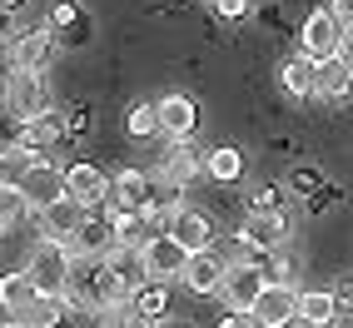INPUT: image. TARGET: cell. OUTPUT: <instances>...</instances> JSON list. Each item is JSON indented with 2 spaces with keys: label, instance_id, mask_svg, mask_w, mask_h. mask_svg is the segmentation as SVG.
Instances as JSON below:
<instances>
[{
  "label": "cell",
  "instance_id": "1",
  "mask_svg": "<svg viewBox=\"0 0 353 328\" xmlns=\"http://www.w3.org/2000/svg\"><path fill=\"white\" fill-rule=\"evenodd\" d=\"M26 274H30L35 294L65 298L70 274H75V254H70V244H65V239H40V244L30 249V259H26Z\"/></svg>",
  "mask_w": 353,
  "mask_h": 328
},
{
  "label": "cell",
  "instance_id": "2",
  "mask_svg": "<svg viewBox=\"0 0 353 328\" xmlns=\"http://www.w3.org/2000/svg\"><path fill=\"white\" fill-rule=\"evenodd\" d=\"M6 110L15 114L20 125H35L40 114L55 110L50 85L40 80V70H15V75H10V85H6Z\"/></svg>",
  "mask_w": 353,
  "mask_h": 328
},
{
  "label": "cell",
  "instance_id": "3",
  "mask_svg": "<svg viewBox=\"0 0 353 328\" xmlns=\"http://www.w3.org/2000/svg\"><path fill=\"white\" fill-rule=\"evenodd\" d=\"M259 328H289L299 323V289L294 284H264V294L254 298Z\"/></svg>",
  "mask_w": 353,
  "mask_h": 328
},
{
  "label": "cell",
  "instance_id": "4",
  "mask_svg": "<svg viewBox=\"0 0 353 328\" xmlns=\"http://www.w3.org/2000/svg\"><path fill=\"white\" fill-rule=\"evenodd\" d=\"M299 45H303V55H309V60H334L339 45H343V25L334 20V10H314L309 20H303Z\"/></svg>",
  "mask_w": 353,
  "mask_h": 328
},
{
  "label": "cell",
  "instance_id": "5",
  "mask_svg": "<svg viewBox=\"0 0 353 328\" xmlns=\"http://www.w3.org/2000/svg\"><path fill=\"white\" fill-rule=\"evenodd\" d=\"M139 254H145L150 278H159V284H164V278H179V274H184V264H190V249H184L174 234H164V229H159V234H154V239L139 249Z\"/></svg>",
  "mask_w": 353,
  "mask_h": 328
},
{
  "label": "cell",
  "instance_id": "6",
  "mask_svg": "<svg viewBox=\"0 0 353 328\" xmlns=\"http://www.w3.org/2000/svg\"><path fill=\"white\" fill-rule=\"evenodd\" d=\"M239 239H244L249 249H259V254H274V249H284L289 224H284V214H279V209H249Z\"/></svg>",
  "mask_w": 353,
  "mask_h": 328
},
{
  "label": "cell",
  "instance_id": "7",
  "mask_svg": "<svg viewBox=\"0 0 353 328\" xmlns=\"http://www.w3.org/2000/svg\"><path fill=\"white\" fill-rule=\"evenodd\" d=\"M35 219H40V234H45V239H75V234H80V224L90 219V209L85 204H75V199H55V204H45V209H35Z\"/></svg>",
  "mask_w": 353,
  "mask_h": 328
},
{
  "label": "cell",
  "instance_id": "8",
  "mask_svg": "<svg viewBox=\"0 0 353 328\" xmlns=\"http://www.w3.org/2000/svg\"><path fill=\"white\" fill-rule=\"evenodd\" d=\"M199 170H204V154H194L190 139H170V150H164L154 179H159V184H170V189H179V184H190Z\"/></svg>",
  "mask_w": 353,
  "mask_h": 328
},
{
  "label": "cell",
  "instance_id": "9",
  "mask_svg": "<svg viewBox=\"0 0 353 328\" xmlns=\"http://www.w3.org/2000/svg\"><path fill=\"white\" fill-rule=\"evenodd\" d=\"M164 234H174V239L190 249V254H199V249H214V224H209V214H199V209H174L170 219H164Z\"/></svg>",
  "mask_w": 353,
  "mask_h": 328
},
{
  "label": "cell",
  "instance_id": "10",
  "mask_svg": "<svg viewBox=\"0 0 353 328\" xmlns=\"http://www.w3.org/2000/svg\"><path fill=\"white\" fill-rule=\"evenodd\" d=\"M224 274H229V264L219 259V254H214V249H199V254H190L179 284L190 289V294H219V289H224Z\"/></svg>",
  "mask_w": 353,
  "mask_h": 328
},
{
  "label": "cell",
  "instance_id": "11",
  "mask_svg": "<svg viewBox=\"0 0 353 328\" xmlns=\"http://www.w3.org/2000/svg\"><path fill=\"white\" fill-rule=\"evenodd\" d=\"M264 269L259 264H229V274H224V309H254V298L264 294Z\"/></svg>",
  "mask_w": 353,
  "mask_h": 328
},
{
  "label": "cell",
  "instance_id": "12",
  "mask_svg": "<svg viewBox=\"0 0 353 328\" xmlns=\"http://www.w3.org/2000/svg\"><path fill=\"white\" fill-rule=\"evenodd\" d=\"M65 194L75 204H85V209H100L110 199V179H105V170H95V164H70L65 170Z\"/></svg>",
  "mask_w": 353,
  "mask_h": 328
},
{
  "label": "cell",
  "instance_id": "13",
  "mask_svg": "<svg viewBox=\"0 0 353 328\" xmlns=\"http://www.w3.org/2000/svg\"><path fill=\"white\" fill-rule=\"evenodd\" d=\"M154 110H159V134H170V139H190L199 125V105L190 95H164Z\"/></svg>",
  "mask_w": 353,
  "mask_h": 328
},
{
  "label": "cell",
  "instance_id": "14",
  "mask_svg": "<svg viewBox=\"0 0 353 328\" xmlns=\"http://www.w3.org/2000/svg\"><path fill=\"white\" fill-rule=\"evenodd\" d=\"M110 224H114V244H130V249H145L159 234V219L150 209H114Z\"/></svg>",
  "mask_w": 353,
  "mask_h": 328
},
{
  "label": "cell",
  "instance_id": "15",
  "mask_svg": "<svg viewBox=\"0 0 353 328\" xmlns=\"http://www.w3.org/2000/svg\"><path fill=\"white\" fill-rule=\"evenodd\" d=\"M50 50H55V30H50V25L26 30L20 40H10V65H15V70H45Z\"/></svg>",
  "mask_w": 353,
  "mask_h": 328
},
{
  "label": "cell",
  "instance_id": "16",
  "mask_svg": "<svg viewBox=\"0 0 353 328\" xmlns=\"http://www.w3.org/2000/svg\"><path fill=\"white\" fill-rule=\"evenodd\" d=\"M110 194H114V209H150L154 179L145 170H120V174L110 179Z\"/></svg>",
  "mask_w": 353,
  "mask_h": 328
},
{
  "label": "cell",
  "instance_id": "17",
  "mask_svg": "<svg viewBox=\"0 0 353 328\" xmlns=\"http://www.w3.org/2000/svg\"><path fill=\"white\" fill-rule=\"evenodd\" d=\"M20 194L30 199V209H45L65 199V170H55V164H35V170L26 174V184H20Z\"/></svg>",
  "mask_w": 353,
  "mask_h": 328
},
{
  "label": "cell",
  "instance_id": "18",
  "mask_svg": "<svg viewBox=\"0 0 353 328\" xmlns=\"http://www.w3.org/2000/svg\"><path fill=\"white\" fill-rule=\"evenodd\" d=\"M105 269L120 278L125 289H139V284H150V269H145V254L130 249V244H110L105 249Z\"/></svg>",
  "mask_w": 353,
  "mask_h": 328
},
{
  "label": "cell",
  "instance_id": "19",
  "mask_svg": "<svg viewBox=\"0 0 353 328\" xmlns=\"http://www.w3.org/2000/svg\"><path fill=\"white\" fill-rule=\"evenodd\" d=\"M314 95L323 100H343L353 95V70L334 55V60H314Z\"/></svg>",
  "mask_w": 353,
  "mask_h": 328
},
{
  "label": "cell",
  "instance_id": "20",
  "mask_svg": "<svg viewBox=\"0 0 353 328\" xmlns=\"http://www.w3.org/2000/svg\"><path fill=\"white\" fill-rule=\"evenodd\" d=\"M70 244H75V259H105V249L114 244V224L110 219H85Z\"/></svg>",
  "mask_w": 353,
  "mask_h": 328
},
{
  "label": "cell",
  "instance_id": "21",
  "mask_svg": "<svg viewBox=\"0 0 353 328\" xmlns=\"http://www.w3.org/2000/svg\"><path fill=\"white\" fill-rule=\"evenodd\" d=\"M334 314H339V294H328V289L299 294V323H309V328H334Z\"/></svg>",
  "mask_w": 353,
  "mask_h": 328
},
{
  "label": "cell",
  "instance_id": "22",
  "mask_svg": "<svg viewBox=\"0 0 353 328\" xmlns=\"http://www.w3.org/2000/svg\"><path fill=\"white\" fill-rule=\"evenodd\" d=\"M20 328H60V318H65V298H50V294H35L20 314H10Z\"/></svg>",
  "mask_w": 353,
  "mask_h": 328
},
{
  "label": "cell",
  "instance_id": "23",
  "mask_svg": "<svg viewBox=\"0 0 353 328\" xmlns=\"http://www.w3.org/2000/svg\"><path fill=\"white\" fill-rule=\"evenodd\" d=\"M35 164H40L35 150H26V145H6V150H0V189H20Z\"/></svg>",
  "mask_w": 353,
  "mask_h": 328
},
{
  "label": "cell",
  "instance_id": "24",
  "mask_svg": "<svg viewBox=\"0 0 353 328\" xmlns=\"http://www.w3.org/2000/svg\"><path fill=\"white\" fill-rule=\"evenodd\" d=\"M65 130H70V125H65L60 114L50 110V114H40L35 125H26V130H20V139H15V145H26V150H35V154H40V150H50L55 139H65Z\"/></svg>",
  "mask_w": 353,
  "mask_h": 328
},
{
  "label": "cell",
  "instance_id": "25",
  "mask_svg": "<svg viewBox=\"0 0 353 328\" xmlns=\"http://www.w3.org/2000/svg\"><path fill=\"white\" fill-rule=\"evenodd\" d=\"M204 174H209V179H219V184H234V179L244 174V154L234 150V145L209 150V154H204Z\"/></svg>",
  "mask_w": 353,
  "mask_h": 328
},
{
  "label": "cell",
  "instance_id": "26",
  "mask_svg": "<svg viewBox=\"0 0 353 328\" xmlns=\"http://www.w3.org/2000/svg\"><path fill=\"white\" fill-rule=\"evenodd\" d=\"M30 298H35V284H30L26 269H20V274H0V309H6V314H20Z\"/></svg>",
  "mask_w": 353,
  "mask_h": 328
},
{
  "label": "cell",
  "instance_id": "27",
  "mask_svg": "<svg viewBox=\"0 0 353 328\" xmlns=\"http://www.w3.org/2000/svg\"><path fill=\"white\" fill-rule=\"evenodd\" d=\"M130 303H134L145 318H164V314H170V289H164L159 278H150V284H139V289L130 294Z\"/></svg>",
  "mask_w": 353,
  "mask_h": 328
},
{
  "label": "cell",
  "instance_id": "28",
  "mask_svg": "<svg viewBox=\"0 0 353 328\" xmlns=\"http://www.w3.org/2000/svg\"><path fill=\"white\" fill-rule=\"evenodd\" d=\"M284 90H289L294 100L314 95V60H309V55H294V60L284 65Z\"/></svg>",
  "mask_w": 353,
  "mask_h": 328
},
{
  "label": "cell",
  "instance_id": "29",
  "mask_svg": "<svg viewBox=\"0 0 353 328\" xmlns=\"http://www.w3.org/2000/svg\"><path fill=\"white\" fill-rule=\"evenodd\" d=\"M95 328H150V318L134 309V303H114V309L95 314Z\"/></svg>",
  "mask_w": 353,
  "mask_h": 328
},
{
  "label": "cell",
  "instance_id": "30",
  "mask_svg": "<svg viewBox=\"0 0 353 328\" xmlns=\"http://www.w3.org/2000/svg\"><path fill=\"white\" fill-rule=\"evenodd\" d=\"M125 130H130L134 139H154V134H159V110H154V105H134L130 120H125Z\"/></svg>",
  "mask_w": 353,
  "mask_h": 328
},
{
  "label": "cell",
  "instance_id": "31",
  "mask_svg": "<svg viewBox=\"0 0 353 328\" xmlns=\"http://www.w3.org/2000/svg\"><path fill=\"white\" fill-rule=\"evenodd\" d=\"M30 214V199L26 194H20V189H0V224H20V219H26Z\"/></svg>",
  "mask_w": 353,
  "mask_h": 328
},
{
  "label": "cell",
  "instance_id": "32",
  "mask_svg": "<svg viewBox=\"0 0 353 328\" xmlns=\"http://www.w3.org/2000/svg\"><path fill=\"white\" fill-rule=\"evenodd\" d=\"M264 278H269V284H289V254H284V249H274V254H269Z\"/></svg>",
  "mask_w": 353,
  "mask_h": 328
},
{
  "label": "cell",
  "instance_id": "33",
  "mask_svg": "<svg viewBox=\"0 0 353 328\" xmlns=\"http://www.w3.org/2000/svg\"><path fill=\"white\" fill-rule=\"evenodd\" d=\"M219 328H259V318H254V309H224Z\"/></svg>",
  "mask_w": 353,
  "mask_h": 328
},
{
  "label": "cell",
  "instance_id": "34",
  "mask_svg": "<svg viewBox=\"0 0 353 328\" xmlns=\"http://www.w3.org/2000/svg\"><path fill=\"white\" fill-rule=\"evenodd\" d=\"M214 10H219L224 20H244L254 6H249V0H214Z\"/></svg>",
  "mask_w": 353,
  "mask_h": 328
},
{
  "label": "cell",
  "instance_id": "35",
  "mask_svg": "<svg viewBox=\"0 0 353 328\" xmlns=\"http://www.w3.org/2000/svg\"><path fill=\"white\" fill-rule=\"evenodd\" d=\"M75 6H65V0H60V6H55V15H50V30H65V25H75Z\"/></svg>",
  "mask_w": 353,
  "mask_h": 328
},
{
  "label": "cell",
  "instance_id": "36",
  "mask_svg": "<svg viewBox=\"0 0 353 328\" xmlns=\"http://www.w3.org/2000/svg\"><path fill=\"white\" fill-rule=\"evenodd\" d=\"M328 10H334V20H339L343 30H353V0H334Z\"/></svg>",
  "mask_w": 353,
  "mask_h": 328
},
{
  "label": "cell",
  "instance_id": "37",
  "mask_svg": "<svg viewBox=\"0 0 353 328\" xmlns=\"http://www.w3.org/2000/svg\"><path fill=\"white\" fill-rule=\"evenodd\" d=\"M294 189H299V194H314V189H319V174H309V170H294Z\"/></svg>",
  "mask_w": 353,
  "mask_h": 328
},
{
  "label": "cell",
  "instance_id": "38",
  "mask_svg": "<svg viewBox=\"0 0 353 328\" xmlns=\"http://www.w3.org/2000/svg\"><path fill=\"white\" fill-rule=\"evenodd\" d=\"M254 209H279V189H259L254 194Z\"/></svg>",
  "mask_w": 353,
  "mask_h": 328
},
{
  "label": "cell",
  "instance_id": "39",
  "mask_svg": "<svg viewBox=\"0 0 353 328\" xmlns=\"http://www.w3.org/2000/svg\"><path fill=\"white\" fill-rule=\"evenodd\" d=\"M339 60L353 70V30H343V45H339Z\"/></svg>",
  "mask_w": 353,
  "mask_h": 328
},
{
  "label": "cell",
  "instance_id": "40",
  "mask_svg": "<svg viewBox=\"0 0 353 328\" xmlns=\"http://www.w3.org/2000/svg\"><path fill=\"white\" fill-rule=\"evenodd\" d=\"M0 35H6V6H0Z\"/></svg>",
  "mask_w": 353,
  "mask_h": 328
},
{
  "label": "cell",
  "instance_id": "41",
  "mask_svg": "<svg viewBox=\"0 0 353 328\" xmlns=\"http://www.w3.org/2000/svg\"><path fill=\"white\" fill-rule=\"evenodd\" d=\"M0 6H6V10H15V6H20V0H0Z\"/></svg>",
  "mask_w": 353,
  "mask_h": 328
},
{
  "label": "cell",
  "instance_id": "42",
  "mask_svg": "<svg viewBox=\"0 0 353 328\" xmlns=\"http://www.w3.org/2000/svg\"><path fill=\"white\" fill-rule=\"evenodd\" d=\"M154 328H184V323H154Z\"/></svg>",
  "mask_w": 353,
  "mask_h": 328
},
{
  "label": "cell",
  "instance_id": "43",
  "mask_svg": "<svg viewBox=\"0 0 353 328\" xmlns=\"http://www.w3.org/2000/svg\"><path fill=\"white\" fill-rule=\"evenodd\" d=\"M6 328H20V323H15V318H10V323H6Z\"/></svg>",
  "mask_w": 353,
  "mask_h": 328
},
{
  "label": "cell",
  "instance_id": "44",
  "mask_svg": "<svg viewBox=\"0 0 353 328\" xmlns=\"http://www.w3.org/2000/svg\"><path fill=\"white\" fill-rule=\"evenodd\" d=\"M0 234H6V224H0Z\"/></svg>",
  "mask_w": 353,
  "mask_h": 328
}]
</instances>
